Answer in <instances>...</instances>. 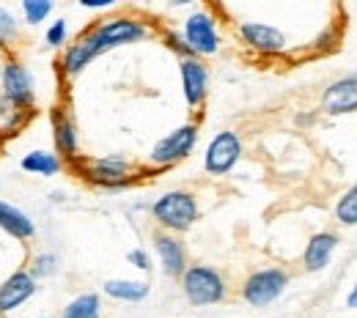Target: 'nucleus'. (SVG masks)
<instances>
[{"label": "nucleus", "mask_w": 357, "mask_h": 318, "mask_svg": "<svg viewBox=\"0 0 357 318\" xmlns=\"http://www.w3.org/2000/svg\"><path fill=\"white\" fill-rule=\"evenodd\" d=\"M127 261H130L132 267H137L140 272H149V269H151V264H149V255H146V250H132V253L127 255Z\"/></svg>", "instance_id": "obj_28"}, {"label": "nucleus", "mask_w": 357, "mask_h": 318, "mask_svg": "<svg viewBox=\"0 0 357 318\" xmlns=\"http://www.w3.org/2000/svg\"><path fill=\"white\" fill-rule=\"evenodd\" d=\"M181 39L190 47L192 58H212L220 52V33H218V19L209 11H195L184 19Z\"/></svg>", "instance_id": "obj_5"}, {"label": "nucleus", "mask_w": 357, "mask_h": 318, "mask_svg": "<svg viewBox=\"0 0 357 318\" xmlns=\"http://www.w3.org/2000/svg\"><path fill=\"white\" fill-rule=\"evenodd\" d=\"M178 74H181V91L192 110H198L206 102L209 93V69L198 58H181L178 61Z\"/></svg>", "instance_id": "obj_10"}, {"label": "nucleus", "mask_w": 357, "mask_h": 318, "mask_svg": "<svg viewBox=\"0 0 357 318\" xmlns=\"http://www.w3.org/2000/svg\"><path fill=\"white\" fill-rule=\"evenodd\" d=\"M347 305H349V308H355V305H357V291H349V296H347Z\"/></svg>", "instance_id": "obj_30"}, {"label": "nucleus", "mask_w": 357, "mask_h": 318, "mask_svg": "<svg viewBox=\"0 0 357 318\" xmlns=\"http://www.w3.org/2000/svg\"><path fill=\"white\" fill-rule=\"evenodd\" d=\"M338 247V236L333 230H319L313 233L311 241L305 244V253H303V267L305 272H321L327 269V264L333 261V253Z\"/></svg>", "instance_id": "obj_15"}, {"label": "nucleus", "mask_w": 357, "mask_h": 318, "mask_svg": "<svg viewBox=\"0 0 357 318\" xmlns=\"http://www.w3.org/2000/svg\"><path fill=\"white\" fill-rule=\"evenodd\" d=\"M80 6H83V8H91V11H96V8H110L113 3H107V0H102V3H93V0H83Z\"/></svg>", "instance_id": "obj_29"}, {"label": "nucleus", "mask_w": 357, "mask_h": 318, "mask_svg": "<svg viewBox=\"0 0 357 318\" xmlns=\"http://www.w3.org/2000/svg\"><path fill=\"white\" fill-rule=\"evenodd\" d=\"M335 220L347 228L357 225V189L355 186H349V189L341 195V200L335 203Z\"/></svg>", "instance_id": "obj_22"}, {"label": "nucleus", "mask_w": 357, "mask_h": 318, "mask_svg": "<svg viewBox=\"0 0 357 318\" xmlns=\"http://www.w3.org/2000/svg\"><path fill=\"white\" fill-rule=\"evenodd\" d=\"M58 272V255H52V253H39L36 258H33V264H31V277L33 280H39V277H52V274Z\"/></svg>", "instance_id": "obj_25"}, {"label": "nucleus", "mask_w": 357, "mask_h": 318, "mask_svg": "<svg viewBox=\"0 0 357 318\" xmlns=\"http://www.w3.org/2000/svg\"><path fill=\"white\" fill-rule=\"evenodd\" d=\"M242 42L259 55H280L286 52V36L275 25L267 22H239Z\"/></svg>", "instance_id": "obj_12"}, {"label": "nucleus", "mask_w": 357, "mask_h": 318, "mask_svg": "<svg viewBox=\"0 0 357 318\" xmlns=\"http://www.w3.org/2000/svg\"><path fill=\"white\" fill-rule=\"evenodd\" d=\"M99 313H102L99 296H96V294H80V296H75V299L63 308L61 318H99Z\"/></svg>", "instance_id": "obj_21"}, {"label": "nucleus", "mask_w": 357, "mask_h": 318, "mask_svg": "<svg viewBox=\"0 0 357 318\" xmlns=\"http://www.w3.org/2000/svg\"><path fill=\"white\" fill-rule=\"evenodd\" d=\"M151 217L171 233H184L198 220V200H195L192 192L171 189V192H165L154 200Z\"/></svg>", "instance_id": "obj_2"}, {"label": "nucleus", "mask_w": 357, "mask_h": 318, "mask_svg": "<svg viewBox=\"0 0 357 318\" xmlns=\"http://www.w3.org/2000/svg\"><path fill=\"white\" fill-rule=\"evenodd\" d=\"M89 36L93 39V45L99 52H110L116 47L135 45V42H143L151 36L149 25L135 19V17H113V19H105V22H96L89 31Z\"/></svg>", "instance_id": "obj_4"}, {"label": "nucleus", "mask_w": 357, "mask_h": 318, "mask_svg": "<svg viewBox=\"0 0 357 318\" xmlns=\"http://www.w3.org/2000/svg\"><path fill=\"white\" fill-rule=\"evenodd\" d=\"M20 39V22L11 14V8L0 6V49H8Z\"/></svg>", "instance_id": "obj_23"}, {"label": "nucleus", "mask_w": 357, "mask_h": 318, "mask_svg": "<svg viewBox=\"0 0 357 318\" xmlns=\"http://www.w3.org/2000/svg\"><path fill=\"white\" fill-rule=\"evenodd\" d=\"M102 52L96 49V45H93V39L89 36V31L75 42V45H69L66 49H63V55H61V72H63V77H77L86 66H89L93 58H99Z\"/></svg>", "instance_id": "obj_16"}, {"label": "nucleus", "mask_w": 357, "mask_h": 318, "mask_svg": "<svg viewBox=\"0 0 357 318\" xmlns=\"http://www.w3.org/2000/svg\"><path fill=\"white\" fill-rule=\"evenodd\" d=\"M149 291L151 288L140 280H107L105 283V294L119 302H143L149 296Z\"/></svg>", "instance_id": "obj_19"}, {"label": "nucleus", "mask_w": 357, "mask_h": 318, "mask_svg": "<svg viewBox=\"0 0 357 318\" xmlns=\"http://www.w3.org/2000/svg\"><path fill=\"white\" fill-rule=\"evenodd\" d=\"M195 145H198V124H181L178 129H174L171 135H165L151 148L149 162L157 170H168L176 162L187 159L195 151Z\"/></svg>", "instance_id": "obj_6"}, {"label": "nucleus", "mask_w": 357, "mask_h": 318, "mask_svg": "<svg viewBox=\"0 0 357 318\" xmlns=\"http://www.w3.org/2000/svg\"><path fill=\"white\" fill-rule=\"evenodd\" d=\"M22 170L25 173H33V176H55L61 168H63V162L58 159V154H50V151H31V154H25L22 157Z\"/></svg>", "instance_id": "obj_20"}, {"label": "nucleus", "mask_w": 357, "mask_h": 318, "mask_svg": "<svg viewBox=\"0 0 357 318\" xmlns=\"http://www.w3.org/2000/svg\"><path fill=\"white\" fill-rule=\"evenodd\" d=\"M52 140H55L61 162H77L80 159V132H77L75 118L66 113V107L52 110Z\"/></svg>", "instance_id": "obj_11"}, {"label": "nucleus", "mask_w": 357, "mask_h": 318, "mask_svg": "<svg viewBox=\"0 0 357 318\" xmlns=\"http://www.w3.org/2000/svg\"><path fill=\"white\" fill-rule=\"evenodd\" d=\"M33 294H36V280L25 269L8 274L0 283V313H11V310L22 308Z\"/></svg>", "instance_id": "obj_13"}, {"label": "nucleus", "mask_w": 357, "mask_h": 318, "mask_svg": "<svg viewBox=\"0 0 357 318\" xmlns=\"http://www.w3.org/2000/svg\"><path fill=\"white\" fill-rule=\"evenodd\" d=\"M50 11H52V3L50 0H25L22 3V17H25V22L28 25H39V22H45L47 17H50Z\"/></svg>", "instance_id": "obj_24"}, {"label": "nucleus", "mask_w": 357, "mask_h": 318, "mask_svg": "<svg viewBox=\"0 0 357 318\" xmlns=\"http://www.w3.org/2000/svg\"><path fill=\"white\" fill-rule=\"evenodd\" d=\"M77 165V173L93 186H102V189H124L137 179L140 168L137 162H132L130 157H121V154H110V157H99V159H77L72 162Z\"/></svg>", "instance_id": "obj_1"}, {"label": "nucleus", "mask_w": 357, "mask_h": 318, "mask_svg": "<svg viewBox=\"0 0 357 318\" xmlns=\"http://www.w3.org/2000/svg\"><path fill=\"white\" fill-rule=\"evenodd\" d=\"M178 280H181V291H184L187 302L195 308L218 305L225 299L223 274L212 267H187Z\"/></svg>", "instance_id": "obj_3"}, {"label": "nucleus", "mask_w": 357, "mask_h": 318, "mask_svg": "<svg viewBox=\"0 0 357 318\" xmlns=\"http://www.w3.org/2000/svg\"><path fill=\"white\" fill-rule=\"evenodd\" d=\"M39 318H45V316H39Z\"/></svg>", "instance_id": "obj_32"}, {"label": "nucleus", "mask_w": 357, "mask_h": 318, "mask_svg": "<svg viewBox=\"0 0 357 318\" xmlns=\"http://www.w3.org/2000/svg\"><path fill=\"white\" fill-rule=\"evenodd\" d=\"M321 107L330 116H344V113H355L357 107V80L355 74L335 80L327 91L321 93Z\"/></svg>", "instance_id": "obj_14"}, {"label": "nucleus", "mask_w": 357, "mask_h": 318, "mask_svg": "<svg viewBox=\"0 0 357 318\" xmlns=\"http://www.w3.org/2000/svg\"><path fill=\"white\" fill-rule=\"evenodd\" d=\"M0 148H3V137H0Z\"/></svg>", "instance_id": "obj_31"}, {"label": "nucleus", "mask_w": 357, "mask_h": 318, "mask_svg": "<svg viewBox=\"0 0 357 318\" xmlns=\"http://www.w3.org/2000/svg\"><path fill=\"white\" fill-rule=\"evenodd\" d=\"M289 285V274L280 267H267L253 272L245 283H242V299L250 308H267L272 305Z\"/></svg>", "instance_id": "obj_7"}, {"label": "nucleus", "mask_w": 357, "mask_h": 318, "mask_svg": "<svg viewBox=\"0 0 357 318\" xmlns=\"http://www.w3.org/2000/svg\"><path fill=\"white\" fill-rule=\"evenodd\" d=\"M239 157H242V140H239L236 132L225 129V132H218L209 140L206 154H204V168L212 176H225V173H231L236 168Z\"/></svg>", "instance_id": "obj_9"}, {"label": "nucleus", "mask_w": 357, "mask_h": 318, "mask_svg": "<svg viewBox=\"0 0 357 318\" xmlns=\"http://www.w3.org/2000/svg\"><path fill=\"white\" fill-rule=\"evenodd\" d=\"M0 228H3L6 233H11L14 239H20V241H28V239L36 236L33 220H31L22 209H17V206H11V203H6V200H0Z\"/></svg>", "instance_id": "obj_18"}, {"label": "nucleus", "mask_w": 357, "mask_h": 318, "mask_svg": "<svg viewBox=\"0 0 357 318\" xmlns=\"http://www.w3.org/2000/svg\"><path fill=\"white\" fill-rule=\"evenodd\" d=\"M154 250H157V258L162 264V272L168 274V277H181V272L190 267L184 244L178 241L176 236H171V233H157L154 236Z\"/></svg>", "instance_id": "obj_17"}, {"label": "nucleus", "mask_w": 357, "mask_h": 318, "mask_svg": "<svg viewBox=\"0 0 357 318\" xmlns=\"http://www.w3.org/2000/svg\"><path fill=\"white\" fill-rule=\"evenodd\" d=\"M0 91H3V102L33 113V80L28 74V69L20 61H6L3 72H0Z\"/></svg>", "instance_id": "obj_8"}, {"label": "nucleus", "mask_w": 357, "mask_h": 318, "mask_svg": "<svg viewBox=\"0 0 357 318\" xmlns=\"http://www.w3.org/2000/svg\"><path fill=\"white\" fill-rule=\"evenodd\" d=\"M165 45L171 47V49H174V52L178 55V58H192V52H190V47L184 45L181 33H174V31H168V33H165Z\"/></svg>", "instance_id": "obj_27"}, {"label": "nucleus", "mask_w": 357, "mask_h": 318, "mask_svg": "<svg viewBox=\"0 0 357 318\" xmlns=\"http://www.w3.org/2000/svg\"><path fill=\"white\" fill-rule=\"evenodd\" d=\"M66 36H69L66 19H58V22H52V25H50L45 42H47V47H61V45H66Z\"/></svg>", "instance_id": "obj_26"}]
</instances>
